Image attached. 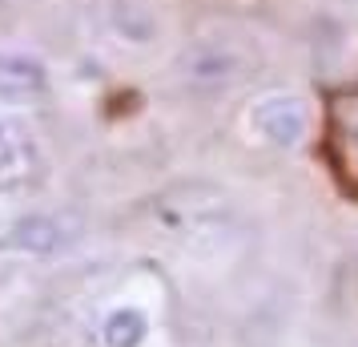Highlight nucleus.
Segmentation results:
<instances>
[{
	"mask_svg": "<svg viewBox=\"0 0 358 347\" xmlns=\"http://www.w3.org/2000/svg\"><path fill=\"white\" fill-rule=\"evenodd\" d=\"M322 158L342 194L358 198V85L326 93L322 105Z\"/></svg>",
	"mask_w": 358,
	"mask_h": 347,
	"instance_id": "1",
	"label": "nucleus"
},
{
	"mask_svg": "<svg viewBox=\"0 0 358 347\" xmlns=\"http://www.w3.org/2000/svg\"><path fill=\"white\" fill-rule=\"evenodd\" d=\"M245 125L258 137L262 146L270 149H298L310 133V105L298 93L274 89V93H262L250 101L245 109Z\"/></svg>",
	"mask_w": 358,
	"mask_h": 347,
	"instance_id": "2",
	"label": "nucleus"
},
{
	"mask_svg": "<svg viewBox=\"0 0 358 347\" xmlns=\"http://www.w3.org/2000/svg\"><path fill=\"white\" fill-rule=\"evenodd\" d=\"M81 218L77 215H57V210H36V215H20L17 222H8L0 234V250L13 254H61L81 238Z\"/></svg>",
	"mask_w": 358,
	"mask_h": 347,
	"instance_id": "3",
	"label": "nucleus"
},
{
	"mask_svg": "<svg viewBox=\"0 0 358 347\" xmlns=\"http://www.w3.org/2000/svg\"><path fill=\"white\" fill-rule=\"evenodd\" d=\"M41 162L36 133L17 117H0V194L29 186L41 174Z\"/></svg>",
	"mask_w": 358,
	"mask_h": 347,
	"instance_id": "4",
	"label": "nucleus"
},
{
	"mask_svg": "<svg viewBox=\"0 0 358 347\" xmlns=\"http://www.w3.org/2000/svg\"><path fill=\"white\" fill-rule=\"evenodd\" d=\"M49 93V69L33 53L0 49V105H33Z\"/></svg>",
	"mask_w": 358,
	"mask_h": 347,
	"instance_id": "5",
	"label": "nucleus"
},
{
	"mask_svg": "<svg viewBox=\"0 0 358 347\" xmlns=\"http://www.w3.org/2000/svg\"><path fill=\"white\" fill-rule=\"evenodd\" d=\"M242 73V57L222 41H197L181 57V77L194 89H226Z\"/></svg>",
	"mask_w": 358,
	"mask_h": 347,
	"instance_id": "6",
	"label": "nucleus"
},
{
	"mask_svg": "<svg viewBox=\"0 0 358 347\" xmlns=\"http://www.w3.org/2000/svg\"><path fill=\"white\" fill-rule=\"evenodd\" d=\"M109 25L125 45H149L157 36V17L141 4H133V0H117L109 8Z\"/></svg>",
	"mask_w": 358,
	"mask_h": 347,
	"instance_id": "7",
	"label": "nucleus"
},
{
	"mask_svg": "<svg viewBox=\"0 0 358 347\" xmlns=\"http://www.w3.org/2000/svg\"><path fill=\"white\" fill-rule=\"evenodd\" d=\"M105 339H109V347H137L145 339V319L133 311V307L113 311L109 323H105Z\"/></svg>",
	"mask_w": 358,
	"mask_h": 347,
	"instance_id": "8",
	"label": "nucleus"
},
{
	"mask_svg": "<svg viewBox=\"0 0 358 347\" xmlns=\"http://www.w3.org/2000/svg\"><path fill=\"white\" fill-rule=\"evenodd\" d=\"M0 4H13V0H0Z\"/></svg>",
	"mask_w": 358,
	"mask_h": 347,
	"instance_id": "9",
	"label": "nucleus"
}]
</instances>
